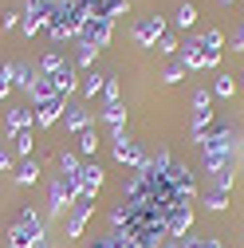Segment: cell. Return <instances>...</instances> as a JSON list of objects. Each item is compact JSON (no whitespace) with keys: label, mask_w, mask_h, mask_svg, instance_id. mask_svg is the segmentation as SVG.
I'll list each match as a JSON object with an SVG mask.
<instances>
[{"label":"cell","mask_w":244,"mask_h":248,"mask_svg":"<svg viewBox=\"0 0 244 248\" xmlns=\"http://www.w3.org/2000/svg\"><path fill=\"white\" fill-rule=\"evenodd\" d=\"M209 103H213V91H197L193 95V110H209Z\"/></svg>","instance_id":"35"},{"label":"cell","mask_w":244,"mask_h":248,"mask_svg":"<svg viewBox=\"0 0 244 248\" xmlns=\"http://www.w3.org/2000/svg\"><path fill=\"white\" fill-rule=\"evenodd\" d=\"M12 146H16V154H20V162L32 154V130H20V134H12Z\"/></svg>","instance_id":"28"},{"label":"cell","mask_w":244,"mask_h":248,"mask_svg":"<svg viewBox=\"0 0 244 248\" xmlns=\"http://www.w3.org/2000/svg\"><path fill=\"white\" fill-rule=\"evenodd\" d=\"M110 32H114V24L110 20H95V16H87L83 28H79V44H91V47H107L110 44Z\"/></svg>","instance_id":"5"},{"label":"cell","mask_w":244,"mask_h":248,"mask_svg":"<svg viewBox=\"0 0 244 248\" xmlns=\"http://www.w3.org/2000/svg\"><path fill=\"white\" fill-rule=\"evenodd\" d=\"M232 154H236V134L229 130V126H221L217 122V130H213L205 142H201V158H205V170L217 177L221 170H229L232 166Z\"/></svg>","instance_id":"2"},{"label":"cell","mask_w":244,"mask_h":248,"mask_svg":"<svg viewBox=\"0 0 244 248\" xmlns=\"http://www.w3.org/2000/svg\"><path fill=\"white\" fill-rule=\"evenodd\" d=\"M32 126H36V114H32V107H12V110H8V134L32 130Z\"/></svg>","instance_id":"17"},{"label":"cell","mask_w":244,"mask_h":248,"mask_svg":"<svg viewBox=\"0 0 244 248\" xmlns=\"http://www.w3.org/2000/svg\"><path fill=\"white\" fill-rule=\"evenodd\" d=\"M197 16H201L197 4H193V0H185V4H177V16H173V20H177V28H193Z\"/></svg>","instance_id":"24"},{"label":"cell","mask_w":244,"mask_h":248,"mask_svg":"<svg viewBox=\"0 0 244 248\" xmlns=\"http://www.w3.org/2000/svg\"><path fill=\"white\" fill-rule=\"evenodd\" d=\"M185 71H197L201 67V36L197 40H189V44H181V59H177Z\"/></svg>","instance_id":"19"},{"label":"cell","mask_w":244,"mask_h":248,"mask_svg":"<svg viewBox=\"0 0 244 248\" xmlns=\"http://www.w3.org/2000/svg\"><path fill=\"white\" fill-rule=\"evenodd\" d=\"M36 248H47V244H36Z\"/></svg>","instance_id":"42"},{"label":"cell","mask_w":244,"mask_h":248,"mask_svg":"<svg viewBox=\"0 0 244 248\" xmlns=\"http://www.w3.org/2000/svg\"><path fill=\"white\" fill-rule=\"evenodd\" d=\"M8 91H12V75L4 67V71H0V99H8Z\"/></svg>","instance_id":"36"},{"label":"cell","mask_w":244,"mask_h":248,"mask_svg":"<svg viewBox=\"0 0 244 248\" xmlns=\"http://www.w3.org/2000/svg\"><path fill=\"white\" fill-rule=\"evenodd\" d=\"M240 87H244V75H240Z\"/></svg>","instance_id":"41"},{"label":"cell","mask_w":244,"mask_h":248,"mask_svg":"<svg viewBox=\"0 0 244 248\" xmlns=\"http://www.w3.org/2000/svg\"><path fill=\"white\" fill-rule=\"evenodd\" d=\"M63 126L75 130V134H83V130L91 126V110L79 107V103H67V107H63Z\"/></svg>","instance_id":"15"},{"label":"cell","mask_w":244,"mask_h":248,"mask_svg":"<svg viewBox=\"0 0 244 248\" xmlns=\"http://www.w3.org/2000/svg\"><path fill=\"white\" fill-rule=\"evenodd\" d=\"M47 79L55 83V91H59V99H67L71 91L79 87V75H75V63H67V59H63V67H59L55 75H47Z\"/></svg>","instance_id":"13"},{"label":"cell","mask_w":244,"mask_h":248,"mask_svg":"<svg viewBox=\"0 0 244 248\" xmlns=\"http://www.w3.org/2000/svg\"><path fill=\"white\" fill-rule=\"evenodd\" d=\"M177 47H181V44H177V40H173V36H169V32H166V36H162V40H158V51H162V55H173V51H177Z\"/></svg>","instance_id":"34"},{"label":"cell","mask_w":244,"mask_h":248,"mask_svg":"<svg viewBox=\"0 0 244 248\" xmlns=\"http://www.w3.org/2000/svg\"><path fill=\"white\" fill-rule=\"evenodd\" d=\"M221 47H225V36L213 28V32H205L201 36V67L197 71H205V67H217L221 63Z\"/></svg>","instance_id":"9"},{"label":"cell","mask_w":244,"mask_h":248,"mask_svg":"<svg viewBox=\"0 0 244 248\" xmlns=\"http://www.w3.org/2000/svg\"><path fill=\"white\" fill-rule=\"evenodd\" d=\"M91 213H95V205H91V201L75 205L71 221H67V236H83V229H87V221H91Z\"/></svg>","instance_id":"18"},{"label":"cell","mask_w":244,"mask_h":248,"mask_svg":"<svg viewBox=\"0 0 244 248\" xmlns=\"http://www.w3.org/2000/svg\"><path fill=\"white\" fill-rule=\"evenodd\" d=\"M63 99H51V103H40V107H32V114H36V126H55L59 118H63Z\"/></svg>","instance_id":"14"},{"label":"cell","mask_w":244,"mask_h":248,"mask_svg":"<svg viewBox=\"0 0 244 248\" xmlns=\"http://www.w3.org/2000/svg\"><path fill=\"white\" fill-rule=\"evenodd\" d=\"M95 150H99V134H95V126H87V130L79 134V154H87V158H91Z\"/></svg>","instance_id":"27"},{"label":"cell","mask_w":244,"mask_h":248,"mask_svg":"<svg viewBox=\"0 0 244 248\" xmlns=\"http://www.w3.org/2000/svg\"><path fill=\"white\" fill-rule=\"evenodd\" d=\"M99 59V47H91V44H79V55H75V63L79 67H91Z\"/></svg>","instance_id":"30"},{"label":"cell","mask_w":244,"mask_h":248,"mask_svg":"<svg viewBox=\"0 0 244 248\" xmlns=\"http://www.w3.org/2000/svg\"><path fill=\"white\" fill-rule=\"evenodd\" d=\"M12 177H16V185H36V177H40V162H32V158H24V162H16Z\"/></svg>","instance_id":"20"},{"label":"cell","mask_w":244,"mask_h":248,"mask_svg":"<svg viewBox=\"0 0 244 248\" xmlns=\"http://www.w3.org/2000/svg\"><path fill=\"white\" fill-rule=\"evenodd\" d=\"M0 24H4V28H16V24H20V12H8V16H0Z\"/></svg>","instance_id":"38"},{"label":"cell","mask_w":244,"mask_h":248,"mask_svg":"<svg viewBox=\"0 0 244 248\" xmlns=\"http://www.w3.org/2000/svg\"><path fill=\"white\" fill-rule=\"evenodd\" d=\"M83 4H87V16H95V20H110V24H114V16L126 12V0H83Z\"/></svg>","instance_id":"12"},{"label":"cell","mask_w":244,"mask_h":248,"mask_svg":"<svg viewBox=\"0 0 244 248\" xmlns=\"http://www.w3.org/2000/svg\"><path fill=\"white\" fill-rule=\"evenodd\" d=\"M75 201H79V181L55 177V181H51V213H55V217H63Z\"/></svg>","instance_id":"6"},{"label":"cell","mask_w":244,"mask_h":248,"mask_svg":"<svg viewBox=\"0 0 244 248\" xmlns=\"http://www.w3.org/2000/svg\"><path fill=\"white\" fill-rule=\"evenodd\" d=\"M162 248H177V240H166V244H162Z\"/></svg>","instance_id":"40"},{"label":"cell","mask_w":244,"mask_h":248,"mask_svg":"<svg viewBox=\"0 0 244 248\" xmlns=\"http://www.w3.org/2000/svg\"><path fill=\"white\" fill-rule=\"evenodd\" d=\"M44 12H47V0H28V8L20 12V28H24V36H36L40 28H44Z\"/></svg>","instance_id":"11"},{"label":"cell","mask_w":244,"mask_h":248,"mask_svg":"<svg viewBox=\"0 0 244 248\" xmlns=\"http://www.w3.org/2000/svg\"><path fill=\"white\" fill-rule=\"evenodd\" d=\"M99 189H103V166L99 162H83L79 166V201H95Z\"/></svg>","instance_id":"8"},{"label":"cell","mask_w":244,"mask_h":248,"mask_svg":"<svg viewBox=\"0 0 244 248\" xmlns=\"http://www.w3.org/2000/svg\"><path fill=\"white\" fill-rule=\"evenodd\" d=\"M59 67H63V59H59V51H47L44 63H40V75H55Z\"/></svg>","instance_id":"31"},{"label":"cell","mask_w":244,"mask_h":248,"mask_svg":"<svg viewBox=\"0 0 244 248\" xmlns=\"http://www.w3.org/2000/svg\"><path fill=\"white\" fill-rule=\"evenodd\" d=\"M201 205L213 209V213H225V209H229V193H225V189H209V193L201 197Z\"/></svg>","instance_id":"25"},{"label":"cell","mask_w":244,"mask_h":248,"mask_svg":"<svg viewBox=\"0 0 244 248\" xmlns=\"http://www.w3.org/2000/svg\"><path fill=\"white\" fill-rule=\"evenodd\" d=\"M44 244V221L36 209H20L16 225L8 229V248H36Z\"/></svg>","instance_id":"3"},{"label":"cell","mask_w":244,"mask_h":248,"mask_svg":"<svg viewBox=\"0 0 244 248\" xmlns=\"http://www.w3.org/2000/svg\"><path fill=\"white\" fill-rule=\"evenodd\" d=\"M8 75H12V83L20 87V91H28V95H32V87H36V79H40V71L36 67H28V63H8Z\"/></svg>","instance_id":"16"},{"label":"cell","mask_w":244,"mask_h":248,"mask_svg":"<svg viewBox=\"0 0 244 248\" xmlns=\"http://www.w3.org/2000/svg\"><path fill=\"white\" fill-rule=\"evenodd\" d=\"M162 221H166V236L169 240L189 236V229H193V205L189 201H169L162 209Z\"/></svg>","instance_id":"4"},{"label":"cell","mask_w":244,"mask_h":248,"mask_svg":"<svg viewBox=\"0 0 244 248\" xmlns=\"http://www.w3.org/2000/svg\"><path fill=\"white\" fill-rule=\"evenodd\" d=\"M103 122H107L110 130H126V110H122V103H107Z\"/></svg>","instance_id":"23"},{"label":"cell","mask_w":244,"mask_h":248,"mask_svg":"<svg viewBox=\"0 0 244 248\" xmlns=\"http://www.w3.org/2000/svg\"><path fill=\"white\" fill-rule=\"evenodd\" d=\"M166 36V16H142L134 24V40L142 47H158V40Z\"/></svg>","instance_id":"7"},{"label":"cell","mask_w":244,"mask_h":248,"mask_svg":"<svg viewBox=\"0 0 244 248\" xmlns=\"http://www.w3.org/2000/svg\"><path fill=\"white\" fill-rule=\"evenodd\" d=\"M83 20H87V4H83V0H47L44 28L51 32V40H71V36H79Z\"/></svg>","instance_id":"1"},{"label":"cell","mask_w":244,"mask_h":248,"mask_svg":"<svg viewBox=\"0 0 244 248\" xmlns=\"http://www.w3.org/2000/svg\"><path fill=\"white\" fill-rule=\"evenodd\" d=\"M79 154H71V150H63L59 154V177H67V181H79Z\"/></svg>","instance_id":"22"},{"label":"cell","mask_w":244,"mask_h":248,"mask_svg":"<svg viewBox=\"0 0 244 248\" xmlns=\"http://www.w3.org/2000/svg\"><path fill=\"white\" fill-rule=\"evenodd\" d=\"M232 51H244V20H240V28L232 32Z\"/></svg>","instance_id":"37"},{"label":"cell","mask_w":244,"mask_h":248,"mask_svg":"<svg viewBox=\"0 0 244 248\" xmlns=\"http://www.w3.org/2000/svg\"><path fill=\"white\" fill-rule=\"evenodd\" d=\"M114 162L130 166V170H142L150 158L142 154V146H138V142H130V138H118V142H114Z\"/></svg>","instance_id":"10"},{"label":"cell","mask_w":244,"mask_h":248,"mask_svg":"<svg viewBox=\"0 0 244 248\" xmlns=\"http://www.w3.org/2000/svg\"><path fill=\"white\" fill-rule=\"evenodd\" d=\"M4 170H12V158H8V150L0 146V173H4Z\"/></svg>","instance_id":"39"},{"label":"cell","mask_w":244,"mask_h":248,"mask_svg":"<svg viewBox=\"0 0 244 248\" xmlns=\"http://www.w3.org/2000/svg\"><path fill=\"white\" fill-rule=\"evenodd\" d=\"M103 87H107V75H99V71H91V75L83 79V95H87V99H95V95H99Z\"/></svg>","instance_id":"26"},{"label":"cell","mask_w":244,"mask_h":248,"mask_svg":"<svg viewBox=\"0 0 244 248\" xmlns=\"http://www.w3.org/2000/svg\"><path fill=\"white\" fill-rule=\"evenodd\" d=\"M103 95H107V103H122V95H118V79H114V75H107V87H103Z\"/></svg>","instance_id":"33"},{"label":"cell","mask_w":244,"mask_h":248,"mask_svg":"<svg viewBox=\"0 0 244 248\" xmlns=\"http://www.w3.org/2000/svg\"><path fill=\"white\" fill-rule=\"evenodd\" d=\"M181 79H185V67H181V63H169V67H166V75H162V83H169V87H173V83H181Z\"/></svg>","instance_id":"32"},{"label":"cell","mask_w":244,"mask_h":248,"mask_svg":"<svg viewBox=\"0 0 244 248\" xmlns=\"http://www.w3.org/2000/svg\"><path fill=\"white\" fill-rule=\"evenodd\" d=\"M51 99H59V91H55V83H51L47 75H40L36 87H32V103L40 107V103H51Z\"/></svg>","instance_id":"21"},{"label":"cell","mask_w":244,"mask_h":248,"mask_svg":"<svg viewBox=\"0 0 244 248\" xmlns=\"http://www.w3.org/2000/svg\"><path fill=\"white\" fill-rule=\"evenodd\" d=\"M232 91H236V83H232V79L221 71V75H217V83H213V95H221V99H232Z\"/></svg>","instance_id":"29"}]
</instances>
